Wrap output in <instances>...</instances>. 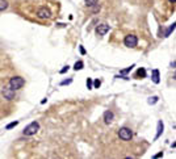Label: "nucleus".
<instances>
[{
    "instance_id": "obj_1",
    "label": "nucleus",
    "mask_w": 176,
    "mask_h": 159,
    "mask_svg": "<svg viewBox=\"0 0 176 159\" xmlns=\"http://www.w3.org/2000/svg\"><path fill=\"white\" fill-rule=\"evenodd\" d=\"M24 84H25V80L21 76H15V78H12L11 80H9V86H11V88H13L15 91L22 88Z\"/></svg>"
},
{
    "instance_id": "obj_2",
    "label": "nucleus",
    "mask_w": 176,
    "mask_h": 159,
    "mask_svg": "<svg viewBox=\"0 0 176 159\" xmlns=\"http://www.w3.org/2000/svg\"><path fill=\"white\" fill-rule=\"evenodd\" d=\"M38 130H40V124L36 122V121H33V122H30L24 129V134L25 135H33V134H36L37 132H38Z\"/></svg>"
},
{
    "instance_id": "obj_3",
    "label": "nucleus",
    "mask_w": 176,
    "mask_h": 159,
    "mask_svg": "<svg viewBox=\"0 0 176 159\" xmlns=\"http://www.w3.org/2000/svg\"><path fill=\"white\" fill-rule=\"evenodd\" d=\"M118 137L122 139V141H130L133 137V133L129 128H121L118 130Z\"/></svg>"
},
{
    "instance_id": "obj_4",
    "label": "nucleus",
    "mask_w": 176,
    "mask_h": 159,
    "mask_svg": "<svg viewBox=\"0 0 176 159\" xmlns=\"http://www.w3.org/2000/svg\"><path fill=\"white\" fill-rule=\"evenodd\" d=\"M137 44H138L137 36H134V34H129V36H126V38H125V45H126L128 48H135Z\"/></svg>"
},
{
    "instance_id": "obj_5",
    "label": "nucleus",
    "mask_w": 176,
    "mask_h": 159,
    "mask_svg": "<svg viewBox=\"0 0 176 159\" xmlns=\"http://www.w3.org/2000/svg\"><path fill=\"white\" fill-rule=\"evenodd\" d=\"M109 29H110V28H109L108 24H100V25H97V28H96V33L99 36H105L109 32Z\"/></svg>"
},
{
    "instance_id": "obj_6",
    "label": "nucleus",
    "mask_w": 176,
    "mask_h": 159,
    "mask_svg": "<svg viewBox=\"0 0 176 159\" xmlns=\"http://www.w3.org/2000/svg\"><path fill=\"white\" fill-rule=\"evenodd\" d=\"M37 16L40 18H50L51 17V13H50L47 8H40L38 12H37Z\"/></svg>"
},
{
    "instance_id": "obj_7",
    "label": "nucleus",
    "mask_w": 176,
    "mask_h": 159,
    "mask_svg": "<svg viewBox=\"0 0 176 159\" xmlns=\"http://www.w3.org/2000/svg\"><path fill=\"white\" fill-rule=\"evenodd\" d=\"M3 95H4V97L5 99H8V100H12V99H15V90L13 88H4L3 90Z\"/></svg>"
},
{
    "instance_id": "obj_8",
    "label": "nucleus",
    "mask_w": 176,
    "mask_h": 159,
    "mask_svg": "<svg viewBox=\"0 0 176 159\" xmlns=\"http://www.w3.org/2000/svg\"><path fill=\"white\" fill-rule=\"evenodd\" d=\"M112 120H113V112L106 110L105 113H104V121H105V124H110V122H112Z\"/></svg>"
},
{
    "instance_id": "obj_9",
    "label": "nucleus",
    "mask_w": 176,
    "mask_h": 159,
    "mask_svg": "<svg viewBox=\"0 0 176 159\" xmlns=\"http://www.w3.org/2000/svg\"><path fill=\"white\" fill-rule=\"evenodd\" d=\"M152 82H154L155 84H158L160 82V76H159V70H154L152 71Z\"/></svg>"
},
{
    "instance_id": "obj_10",
    "label": "nucleus",
    "mask_w": 176,
    "mask_h": 159,
    "mask_svg": "<svg viewBox=\"0 0 176 159\" xmlns=\"http://www.w3.org/2000/svg\"><path fill=\"white\" fill-rule=\"evenodd\" d=\"M137 78H139V79H143V78H146V70L141 67V68H138V71H137Z\"/></svg>"
},
{
    "instance_id": "obj_11",
    "label": "nucleus",
    "mask_w": 176,
    "mask_h": 159,
    "mask_svg": "<svg viewBox=\"0 0 176 159\" xmlns=\"http://www.w3.org/2000/svg\"><path fill=\"white\" fill-rule=\"evenodd\" d=\"M162 133H163V122H162V121H159V122H158V132H156L155 139H156V138H159Z\"/></svg>"
},
{
    "instance_id": "obj_12",
    "label": "nucleus",
    "mask_w": 176,
    "mask_h": 159,
    "mask_svg": "<svg viewBox=\"0 0 176 159\" xmlns=\"http://www.w3.org/2000/svg\"><path fill=\"white\" fill-rule=\"evenodd\" d=\"M8 8V1L7 0H0V12Z\"/></svg>"
},
{
    "instance_id": "obj_13",
    "label": "nucleus",
    "mask_w": 176,
    "mask_h": 159,
    "mask_svg": "<svg viewBox=\"0 0 176 159\" xmlns=\"http://www.w3.org/2000/svg\"><path fill=\"white\" fill-rule=\"evenodd\" d=\"M83 66H84V63H83L82 60H79V62H76V63H75V66H74V68H75L76 71H78V70H82V68H83Z\"/></svg>"
},
{
    "instance_id": "obj_14",
    "label": "nucleus",
    "mask_w": 176,
    "mask_h": 159,
    "mask_svg": "<svg viewBox=\"0 0 176 159\" xmlns=\"http://www.w3.org/2000/svg\"><path fill=\"white\" fill-rule=\"evenodd\" d=\"M133 67H134V64H132L130 67H128V68H125V70H121L120 71V74H122V75H125V74H128V72H130L132 70H133Z\"/></svg>"
},
{
    "instance_id": "obj_15",
    "label": "nucleus",
    "mask_w": 176,
    "mask_h": 159,
    "mask_svg": "<svg viewBox=\"0 0 176 159\" xmlns=\"http://www.w3.org/2000/svg\"><path fill=\"white\" fill-rule=\"evenodd\" d=\"M87 88H88V90H92V88H93V82H92L91 78L87 79Z\"/></svg>"
},
{
    "instance_id": "obj_16",
    "label": "nucleus",
    "mask_w": 176,
    "mask_h": 159,
    "mask_svg": "<svg viewBox=\"0 0 176 159\" xmlns=\"http://www.w3.org/2000/svg\"><path fill=\"white\" fill-rule=\"evenodd\" d=\"M18 125V121H13V122H11V124H8L7 126H5V129H12V128H15V126H17Z\"/></svg>"
},
{
    "instance_id": "obj_17",
    "label": "nucleus",
    "mask_w": 176,
    "mask_h": 159,
    "mask_svg": "<svg viewBox=\"0 0 176 159\" xmlns=\"http://www.w3.org/2000/svg\"><path fill=\"white\" fill-rule=\"evenodd\" d=\"M86 4L88 7H92V5H95V4H97V0H86Z\"/></svg>"
},
{
    "instance_id": "obj_18",
    "label": "nucleus",
    "mask_w": 176,
    "mask_h": 159,
    "mask_svg": "<svg viewBox=\"0 0 176 159\" xmlns=\"http://www.w3.org/2000/svg\"><path fill=\"white\" fill-rule=\"evenodd\" d=\"M158 99H159L158 96H152V97H150V99H149V104H155V103L158 101Z\"/></svg>"
},
{
    "instance_id": "obj_19",
    "label": "nucleus",
    "mask_w": 176,
    "mask_h": 159,
    "mask_svg": "<svg viewBox=\"0 0 176 159\" xmlns=\"http://www.w3.org/2000/svg\"><path fill=\"white\" fill-rule=\"evenodd\" d=\"M174 29H175V24H172V25L170 26V29L167 30V33H166V37H168L171 34V32H174Z\"/></svg>"
},
{
    "instance_id": "obj_20",
    "label": "nucleus",
    "mask_w": 176,
    "mask_h": 159,
    "mask_svg": "<svg viewBox=\"0 0 176 159\" xmlns=\"http://www.w3.org/2000/svg\"><path fill=\"white\" fill-rule=\"evenodd\" d=\"M101 86V82L99 80V79H96V80L93 82V88H99Z\"/></svg>"
},
{
    "instance_id": "obj_21",
    "label": "nucleus",
    "mask_w": 176,
    "mask_h": 159,
    "mask_svg": "<svg viewBox=\"0 0 176 159\" xmlns=\"http://www.w3.org/2000/svg\"><path fill=\"white\" fill-rule=\"evenodd\" d=\"M72 82V79H67V80H63L62 83H61V86H66V84H70Z\"/></svg>"
},
{
    "instance_id": "obj_22",
    "label": "nucleus",
    "mask_w": 176,
    "mask_h": 159,
    "mask_svg": "<svg viewBox=\"0 0 176 159\" xmlns=\"http://www.w3.org/2000/svg\"><path fill=\"white\" fill-rule=\"evenodd\" d=\"M68 68H70V66H64V67H63L59 72H61V74H64V72H67V71H68Z\"/></svg>"
},
{
    "instance_id": "obj_23",
    "label": "nucleus",
    "mask_w": 176,
    "mask_h": 159,
    "mask_svg": "<svg viewBox=\"0 0 176 159\" xmlns=\"http://www.w3.org/2000/svg\"><path fill=\"white\" fill-rule=\"evenodd\" d=\"M159 157H163V153H158L156 155H154V158H159Z\"/></svg>"
},
{
    "instance_id": "obj_24",
    "label": "nucleus",
    "mask_w": 176,
    "mask_h": 159,
    "mask_svg": "<svg viewBox=\"0 0 176 159\" xmlns=\"http://www.w3.org/2000/svg\"><path fill=\"white\" fill-rule=\"evenodd\" d=\"M80 53H82V54H86V50H84V48H83V46H80Z\"/></svg>"
},
{
    "instance_id": "obj_25",
    "label": "nucleus",
    "mask_w": 176,
    "mask_h": 159,
    "mask_svg": "<svg viewBox=\"0 0 176 159\" xmlns=\"http://www.w3.org/2000/svg\"><path fill=\"white\" fill-rule=\"evenodd\" d=\"M170 1H171V3H175V0H170Z\"/></svg>"
}]
</instances>
